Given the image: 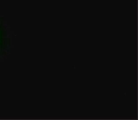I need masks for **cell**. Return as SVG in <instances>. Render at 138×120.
<instances>
[]
</instances>
